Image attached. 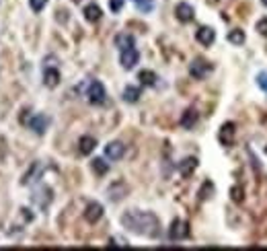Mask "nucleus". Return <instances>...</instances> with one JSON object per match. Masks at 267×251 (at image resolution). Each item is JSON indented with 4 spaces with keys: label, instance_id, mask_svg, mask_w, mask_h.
Instances as JSON below:
<instances>
[{
    "label": "nucleus",
    "instance_id": "obj_17",
    "mask_svg": "<svg viewBox=\"0 0 267 251\" xmlns=\"http://www.w3.org/2000/svg\"><path fill=\"white\" fill-rule=\"evenodd\" d=\"M115 45L119 50H127V48H134V37L127 35V33H119L115 37Z\"/></svg>",
    "mask_w": 267,
    "mask_h": 251
},
{
    "label": "nucleus",
    "instance_id": "obj_10",
    "mask_svg": "<svg viewBox=\"0 0 267 251\" xmlns=\"http://www.w3.org/2000/svg\"><path fill=\"white\" fill-rule=\"evenodd\" d=\"M234 132H236V128H234V124L232 122H228V124H224L220 128V142L224 144V146H230L232 144V140H234Z\"/></svg>",
    "mask_w": 267,
    "mask_h": 251
},
{
    "label": "nucleus",
    "instance_id": "obj_13",
    "mask_svg": "<svg viewBox=\"0 0 267 251\" xmlns=\"http://www.w3.org/2000/svg\"><path fill=\"white\" fill-rule=\"evenodd\" d=\"M197 111L195 109H185L183 111V116H181V126L185 128V130H191L195 124H197Z\"/></svg>",
    "mask_w": 267,
    "mask_h": 251
},
{
    "label": "nucleus",
    "instance_id": "obj_15",
    "mask_svg": "<svg viewBox=\"0 0 267 251\" xmlns=\"http://www.w3.org/2000/svg\"><path fill=\"white\" fill-rule=\"evenodd\" d=\"M95 146H97V140L93 138V136H82L80 142H78V148H80L82 154H91L95 150Z\"/></svg>",
    "mask_w": 267,
    "mask_h": 251
},
{
    "label": "nucleus",
    "instance_id": "obj_2",
    "mask_svg": "<svg viewBox=\"0 0 267 251\" xmlns=\"http://www.w3.org/2000/svg\"><path fill=\"white\" fill-rule=\"evenodd\" d=\"M210 72H212V64L206 62V60H202V58H197V60H193V62L189 64V74H191L193 78H197V80L206 78Z\"/></svg>",
    "mask_w": 267,
    "mask_h": 251
},
{
    "label": "nucleus",
    "instance_id": "obj_25",
    "mask_svg": "<svg viewBox=\"0 0 267 251\" xmlns=\"http://www.w3.org/2000/svg\"><path fill=\"white\" fill-rule=\"evenodd\" d=\"M208 190H214V186L210 184V181H206V184H204V188H202V192H199V200H206L208 196H212V194H208Z\"/></svg>",
    "mask_w": 267,
    "mask_h": 251
},
{
    "label": "nucleus",
    "instance_id": "obj_31",
    "mask_svg": "<svg viewBox=\"0 0 267 251\" xmlns=\"http://www.w3.org/2000/svg\"><path fill=\"white\" fill-rule=\"evenodd\" d=\"M265 152H267V148H265Z\"/></svg>",
    "mask_w": 267,
    "mask_h": 251
},
{
    "label": "nucleus",
    "instance_id": "obj_1",
    "mask_svg": "<svg viewBox=\"0 0 267 251\" xmlns=\"http://www.w3.org/2000/svg\"><path fill=\"white\" fill-rule=\"evenodd\" d=\"M121 222L125 229L138 235L146 237H157L159 235V218L152 212H142V210H127L121 216Z\"/></svg>",
    "mask_w": 267,
    "mask_h": 251
},
{
    "label": "nucleus",
    "instance_id": "obj_22",
    "mask_svg": "<svg viewBox=\"0 0 267 251\" xmlns=\"http://www.w3.org/2000/svg\"><path fill=\"white\" fill-rule=\"evenodd\" d=\"M230 198H232V202L240 204V202L244 200V190H242L240 186H234V188L230 190Z\"/></svg>",
    "mask_w": 267,
    "mask_h": 251
},
{
    "label": "nucleus",
    "instance_id": "obj_20",
    "mask_svg": "<svg viewBox=\"0 0 267 251\" xmlns=\"http://www.w3.org/2000/svg\"><path fill=\"white\" fill-rule=\"evenodd\" d=\"M138 78H140V82L146 85V87H152L154 82H157V74H154L152 70H142V72L138 74Z\"/></svg>",
    "mask_w": 267,
    "mask_h": 251
},
{
    "label": "nucleus",
    "instance_id": "obj_11",
    "mask_svg": "<svg viewBox=\"0 0 267 251\" xmlns=\"http://www.w3.org/2000/svg\"><path fill=\"white\" fill-rule=\"evenodd\" d=\"M195 39L202 45H212L214 39H216V31L212 27H199L197 33H195Z\"/></svg>",
    "mask_w": 267,
    "mask_h": 251
},
{
    "label": "nucleus",
    "instance_id": "obj_27",
    "mask_svg": "<svg viewBox=\"0 0 267 251\" xmlns=\"http://www.w3.org/2000/svg\"><path fill=\"white\" fill-rule=\"evenodd\" d=\"M257 85L265 91V93H267V72H261L259 76H257Z\"/></svg>",
    "mask_w": 267,
    "mask_h": 251
},
{
    "label": "nucleus",
    "instance_id": "obj_26",
    "mask_svg": "<svg viewBox=\"0 0 267 251\" xmlns=\"http://www.w3.org/2000/svg\"><path fill=\"white\" fill-rule=\"evenodd\" d=\"M134 3H136L138 9H142V11H150L152 9V0H134Z\"/></svg>",
    "mask_w": 267,
    "mask_h": 251
},
{
    "label": "nucleus",
    "instance_id": "obj_6",
    "mask_svg": "<svg viewBox=\"0 0 267 251\" xmlns=\"http://www.w3.org/2000/svg\"><path fill=\"white\" fill-rule=\"evenodd\" d=\"M125 154V146L121 142H109L105 146V156L109 161H119V158Z\"/></svg>",
    "mask_w": 267,
    "mask_h": 251
},
{
    "label": "nucleus",
    "instance_id": "obj_16",
    "mask_svg": "<svg viewBox=\"0 0 267 251\" xmlns=\"http://www.w3.org/2000/svg\"><path fill=\"white\" fill-rule=\"evenodd\" d=\"M101 17H103V13H101V9H99L97 5H88V7H84V19H86V21L97 23V21H101Z\"/></svg>",
    "mask_w": 267,
    "mask_h": 251
},
{
    "label": "nucleus",
    "instance_id": "obj_5",
    "mask_svg": "<svg viewBox=\"0 0 267 251\" xmlns=\"http://www.w3.org/2000/svg\"><path fill=\"white\" fill-rule=\"evenodd\" d=\"M138 60H140V54H138V50H136V48L121 50L119 62H121V66L125 68V70H129V68H134V66H136V64H138Z\"/></svg>",
    "mask_w": 267,
    "mask_h": 251
},
{
    "label": "nucleus",
    "instance_id": "obj_28",
    "mask_svg": "<svg viewBox=\"0 0 267 251\" xmlns=\"http://www.w3.org/2000/svg\"><path fill=\"white\" fill-rule=\"evenodd\" d=\"M257 31H259L261 35L267 37V19H261V21L257 23Z\"/></svg>",
    "mask_w": 267,
    "mask_h": 251
},
{
    "label": "nucleus",
    "instance_id": "obj_23",
    "mask_svg": "<svg viewBox=\"0 0 267 251\" xmlns=\"http://www.w3.org/2000/svg\"><path fill=\"white\" fill-rule=\"evenodd\" d=\"M46 5H48V0H29V7H31L35 13L43 11V9H46Z\"/></svg>",
    "mask_w": 267,
    "mask_h": 251
},
{
    "label": "nucleus",
    "instance_id": "obj_7",
    "mask_svg": "<svg viewBox=\"0 0 267 251\" xmlns=\"http://www.w3.org/2000/svg\"><path fill=\"white\" fill-rule=\"evenodd\" d=\"M27 124H29V128H31L35 134H43V132L48 130V126H50V120H48V116L39 113V116H33Z\"/></svg>",
    "mask_w": 267,
    "mask_h": 251
},
{
    "label": "nucleus",
    "instance_id": "obj_4",
    "mask_svg": "<svg viewBox=\"0 0 267 251\" xmlns=\"http://www.w3.org/2000/svg\"><path fill=\"white\" fill-rule=\"evenodd\" d=\"M189 235V226H187V222H183V220H173V224H171V229H169V239L171 241H181V239H185Z\"/></svg>",
    "mask_w": 267,
    "mask_h": 251
},
{
    "label": "nucleus",
    "instance_id": "obj_21",
    "mask_svg": "<svg viewBox=\"0 0 267 251\" xmlns=\"http://www.w3.org/2000/svg\"><path fill=\"white\" fill-rule=\"evenodd\" d=\"M228 41H230L232 45H242V43H244V33H242V29H232V31L228 33Z\"/></svg>",
    "mask_w": 267,
    "mask_h": 251
},
{
    "label": "nucleus",
    "instance_id": "obj_19",
    "mask_svg": "<svg viewBox=\"0 0 267 251\" xmlns=\"http://www.w3.org/2000/svg\"><path fill=\"white\" fill-rule=\"evenodd\" d=\"M91 167H93V171H95L97 175H105V173L109 171V163L105 161V158H93Z\"/></svg>",
    "mask_w": 267,
    "mask_h": 251
},
{
    "label": "nucleus",
    "instance_id": "obj_8",
    "mask_svg": "<svg viewBox=\"0 0 267 251\" xmlns=\"http://www.w3.org/2000/svg\"><path fill=\"white\" fill-rule=\"evenodd\" d=\"M101 216H103V206H101V204L99 202H91V204H88L86 210H84V218L91 224H95Z\"/></svg>",
    "mask_w": 267,
    "mask_h": 251
},
{
    "label": "nucleus",
    "instance_id": "obj_14",
    "mask_svg": "<svg viewBox=\"0 0 267 251\" xmlns=\"http://www.w3.org/2000/svg\"><path fill=\"white\" fill-rule=\"evenodd\" d=\"M43 82H46V87L54 89L60 85V72L56 70V68H46V72H43Z\"/></svg>",
    "mask_w": 267,
    "mask_h": 251
},
{
    "label": "nucleus",
    "instance_id": "obj_3",
    "mask_svg": "<svg viewBox=\"0 0 267 251\" xmlns=\"http://www.w3.org/2000/svg\"><path fill=\"white\" fill-rule=\"evenodd\" d=\"M86 97H88V101H91L93 105L105 103V97H107L105 87H103L99 80H93L91 85H88V89H86Z\"/></svg>",
    "mask_w": 267,
    "mask_h": 251
},
{
    "label": "nucleus",
    "instance_id": "obj_9",
    "mask_svg": "<svg viewBox=\"0 0 267 251\" xmlns=\"http://www.w3.org/2000/svg\"><path fill=\"white\" fill-rule=\"evenodd\" d=\"M175 15H177V19H179L181 23H189V21H193V17H195L193 7L187 5V3H179V5H177Z\"/></svg>",
    "mask_w": 267,
    "mask_h": 251
},
{
    "label": "nucleus",
    "instance_id": "obj_12",
    "mask_svg": "<svg viewBox=\"0 0 267 251\" xmlns=\"http://www.w3.org/2000/svg\"><path fill=\"white\" fill-rule=\"evenodd\" d=\"M195 169H197V158L195 156H187V158H183V161L179 163V173L183 177H189Z\"/></svg>",
    "mask_w": 267,
    "mask_h": 251
},
{
    "label": "nucleus",
    "instance_id": "obj_30",
    "mask_svg": "<svg viewBox=\"0 0 267 251\" xmlns=\"http://www.w3.org/2000/svg\"><path fill=\"white\" fill-rule=\"evenodd\" d=\"M74 3H80V0H74Z\"/></svg>",
    "mask_w": 267,
    "mask_h": 251
},
{
    "label": "nucleus",
    "instance_id": "obj_29",
    "mask_svg": "<svg viewBox=\"0 0 267 251\" xmlns=\"http://www.w3.org/2000/svg\"><path fill=\"white\" fill-rule=\"evenodd\" d=\"M261 3H263V5H265V7H267V0H261Z\"/></svg>",
    "mask_w": 267,
    "mask_h": 251
},
{
    "label": "nucleus",
    "instance_id": "obj_24",
    "mask_svg": "<svg viewBox=\"0 0 267 251\" xmlns=\"http://www.w3.org/2000/svg\"><path fill=\"white\" fill-rule=\"evenodd\" d=\"M109 9L113 13H119L123 9V0H109Z\"/></svg>",
    "mask_w": 267,
    "mask_h": 251
},
{
    "label": "nucleus",
    "instance_id": "obj_18",
    "mask_svg": "<svg viewBox=\"0 0 267 251\" xmlns=\"http://www.w3.org/2000/svg\"><path fill=\"white\" fill-rule=\"evenodd\" d=\"M140 89L138 87H125V91H123V99L127 101V103H136L138 99H140Z\"/></svg>",
    "mask_w": 267,
    "mask_h": 251
}]
</instances>
